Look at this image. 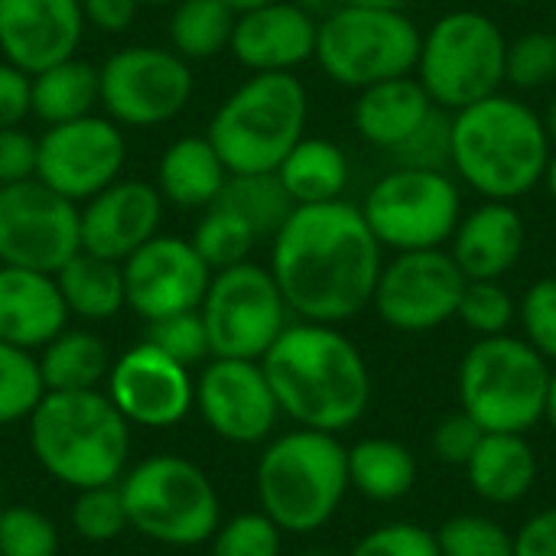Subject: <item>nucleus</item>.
<instances>
[{
  "label": "nucleus",
  "mask_w": 556,
  "mask_h": 556,
  "mask_svg": "<svg viewBox=\"0 0 556 556\" xmlns=\"http://www.w3.org/2000/svg\"><path fill=\"white\" fill-rule=\"evenodd\" d=\"M544 124H547V134H551V140H554V147H556V98L551 101V111H547Z\"/></svg>",
  "instance_id": "bf43d9fd"
},
{
  "label": "nucleus",
  "mask_w": 556,
  "mask_h": 556,
  "mask_svg": "<svg viewBox=\"0 0 556 556\" xmlns=\"http://www.w3.org/2000/svg\"><path fill=\"white\" fill-rule=\"evenodd\" d=\"M420 26L404 10L342 3L319 20L316 62L342 88L414 75L420 55Z\"/></svg>",
  "instance_id": "9d476101"
},
{
  "label": "nucleus",
  "mask_w": 556,
  "mask_h": 556,
  "mask_svg": "<svg viewBox=\"0 0 556 556\" xmlns=\"http://www.w3.org/2000/svg\"><path fill=\"white\" fill-rule=\"evenodd\" d=\"M303 556H326V554H303Z\"/></svg>",
  "instance_id": "0e129e2a"
},
{
  "label": "nucleus",
  "mask_w": 556,
  "mask_h": 556,
  "mask_svg": "<svg viewBox=\"0 0 556 556\" xmlns=\"http://www.w3.org/2000/svg\"><path fill=\"white\" fill-rule=\"evenodd\" d=\"M101 108L121 127H156L179 117L192 98L189 62L169 46H124L98 65Z\"/></svg>",
  "instance_id": "ddd939ff"
},
{
  "label": "nucleus",
  "mask_w": 556,
  "mask_h": 556,
  "mask_svg": "<svg viewBox=\"0 0 556 556\" xmlns=\"http://www.w3.org/2000/svg\"><path fill=\"white\" fill-rule=\"evenodd\" d=\"M257 241L261 238L254 235V228L218 202L202 212V218L195 222V231L189 238V244L195 248V254L205 261V267L212 274L235 267V264H244Z\"/></svg>",
  "instance_id": "f704fd0d"
},
{
  "label": "nucleus",
  "mask_w": 556,
  "mask_h": 556,
  "mask_svg": "<svg viewBox=\"0 0 556 556\" xmlns=\"http://www.w3.org/2000/svg\"><path fill=\"white\" fill-rule=\"evenodd\" d=\"M143 342L156 345L163 355H169L173 362H179L186 368L202 365V362L212 358L208 332H205V323H202V313L199 309L173 313V316H163V319L147 323Z\"/></svg>",
  "instance_id": "a19ab883"
},
{
  "label": "nucleus",
  "mask_w": 556,
  "mask_h": 556,
  "mask_svg": "<svg viewBox=\"0 0 556 556\" xmlns=\"http://www.w3.org/2000/svg\"><path fill=\"white\" fill-rule=\"evenodd\" d=\"M345 3H358V7H381V10H404L407 0H345Z\"/></svg>",
  "instance_id": "4d7b16f0"
},
{
  "label": "nucleus",
  "mask_w": 556,
  "mask_h": 556,
  "mask_svg": "<svg viewBox=\"0 0 556 556\" xmlns=\"http://www.w3.org/2000/svg\"><path fill=\"white\" fill-rule=\"evenodd\" d=\"M163 195L143 179H114L108 189L78 205L81 251L124 264L137 248L160 235Z\"/></svg>",
  "instance_id": "aec40b11"
},
{
  "label": "nucleus",
  "mask_w": 556,
  "mask_h": 556,
  "mask_svg": "<svg viewBox=\"0 0 556 556\" xmlns=\"http://www.w3.org/2000/svg\"><path fill=\"white\" fill-rule=\"evenodd\" d=\"M218 205L244 218L257 238H274L296 208L277 173H231L218 195Z\"/></svg>",
  "instance_id": "72a5a7b5"
},
{
  "label": "nucleus",
  "mask_w": 556,
  "mask_h": 556,
  "mask_svg": "<svg viewBox=\"0 0 556 556\" xmlns=\"http://www.w3.org/2000/svg\"><path fill=\"white\" fill-rule=\"evenodd\" d=\"M235 13H244V10H254V7H264V3H274V0H225Z\"/></svg>",
  "instance_id": "13d9d810"
},
{
  "label": "nucleus",
  "mask_w": 556,
  "mask_h": 556,
  "mask_svg": "<svg viewBox=\"0 0 556 556\" xmlns=\"http://www.w3.org/2000/svg\"><path fill=\"white\" fill-rule=\"evenodd\" d=\"M502 3H511V7H528V3H538V0H502Z\"/></svg>",
  "instance_id": "680f3d73"
},
{
  "label": "nucleus",
  "mask_w": 556,
  "mask_h": 556,
  "mask_svg": "<svg viewBox=\"0 0 556 556\" xmlns=\"http://www.w3.org/2000/svg\"><path fill=\"white\" fill-rule=\"evenodd\" d=\"M85 26H94L98 33H127L130 23L137 20L140 3L137 0H78Z\"/></svg>",
  "instance_id": "603ef678"
},
{
  "label": "nucleus",
  "mask_w": 556,
  "mask_h": 556,
  "mask_svg": "<svg viewBox=\"0 0 556 556\" xmlns=\"http://www.w3.org/2000/svg\"><path fill=\"white\" fill-rule=\"evenodd\" d=\"M479 440H482V427H479L469 414L456 410V414H446V417L433 427L430 450H433L437 463L453 466V469H463V466L469 463V456L476 453Z\"/></svg>",
  "instance_id": "de8ad7c7"
},
{
  "label": "nucleus",
  "mask_w": 556,
  "mask_h": 556,
  "mask_svg": "<svg viewBox=\"0 0 556 556\" xmlns=\"http://www.w3.org/2000/svg\"><path fill=\"white\" fill-rule=\"evenodd\" d=\"M466 277L446 248L397 251L384 261L371 309L378 319L404 336H424L456 319Z\"/></svg>",
  "instance_id": "4468645a"
},
{
  "label": "nucleus",
  "mask_w": 556,
  "mask_h": 556,
  "mask_svg": "<svg viewBox=\"0 0 556 556\" xmlns=\"http://www.w3.org/2000/svg\"><path fill=\"white\" fill-rule=\"evenodd\" d=\"M544 424L556 433V365L551 371V388H547V410H544Z\"/></svg>",
  "instance_id": "5fc2aeb1"
},
{
  "label": "nucleus",
  "mask_w": 556,
  "mask_h": 556,
  "mask_svg": "<svg viewBox=\"0 0 556 556\" xmlns=\"http://www.w3.org/2000/svg\"><path fill=\"white\" fill-rule=\"evenodd\" d=\"M195 410L218 440L235 446L267 443L283 417L261 362L248 358H208L195 378Z\"/></svg>",
  "instance_id": "f3484780"
},
{
  "label": "nucleus",
  "mask_w": 556,
  "mask_h": 556,
  "mask_svg": "<svg viewBox=\"0 0 556 556\" xmlns=\"http://www.w3.org/2000/svg\"><path fill=\"white\" fill-rule=\"evenodd\" d=\"M199 313L208 332L212 358L261 362L290 326V306L270 267L254 261L215 270Z\"/></svg>",
  "instance_id": "f8f14e48"
},
{
  "label": "nucleus",
  "mask_w": 556,
  "mask_h": 556,
  "mask_svg": "<svg viewBox=\"0 0 556 556\" xmlns=\"http://www.w3.org/2000/svg\"><path fill=\"white\" fill-rule=\"evenodd\" d=\"M36 176V137L23 127L0 130V186H13Z\"/></svg>",
  "instance_id": "09e8293b"
},
{
  "label": "nucleus",
  "mask_w": 556,
  "mask_h": 556,
  "mask_svg": "<svg viewBox=\"0 0 556 556\" xmlns=\"http://www.w3.org/2000/svg\"><path fill=\"white\" fill-rule=\"evenodd\" d=\"M456 319L476 336H505L518 323V300L502 287V280H466Z\"/></svg>",
  "instance_id": "4c0bfd02"
},
{
  "label": "nucleus",
  "mask_w": 556,
  "mask_h": 556,
  "mask_svg": "<svg viewBox=\"0 0 556 556\" xmlns=\"http://www.w3.org/2000/svg\"><path fill=\"white\" fill-rule=\"evenodd\" d=\"M104 394L130 427L169 430L195 410V378L150 342H137L111 362Z\"/></svg>",
  "instance_id": "a211bd4d"
},
{
  "label": "nucleus",
  "mask_w": 556,
  "mask_h": 556,
  "mask_svg": "<svg viewBox=\"0 0 556 556\" xmlns=\"http://www.w3.org/2000/svg\"><path fill=\"white\" fill-rule=\"evenodd\" d=\"M554 140L544 117L511 94H489L453 111L450 166L482 199L515 202L541 186Z\"/></svg>",
  "instance_id": "7ed1b4c3"
},
{
  "label": "nucleus",
  "mask_w": 556,
  "mask_h": 556,
  "mask_svg": "<svg viewBox=\"0 0 556 556\" xmlns=\"http://www.w3.org/2000/svg\"><path fill=\"white\" fill-rule=\"evenodd\" d=\"M72 528L81 541L88 544H111L117 541L124 531H130L127 521V508H124V495L121 485H94V489H81L75 492L72 502Z\"/></svg>",
  "instance_id": "58836bf2"
},
{
  "label": "nucleus",
  "mask_w": 556,
  "mask_h": 556,
  "mask_svg": "<svg viewBox=\"0 0 556 556\" xmlns=\"http://www.w3.org/2000/svg\"><path fill=\"white\" fill-rule=\"evenodd\" d=\"M59 528L33 505H7L0 511V556H55Z\"/></svg>",
  "instance_id": "ea45409f"
},
{
  "label": "nucleus",
  "mask_w": 556,
  "mask_h": 556,
  "mask_svg": "<svg viewBox=\"0 0 556 556\" xmlns=\"http://www.w3.org/2000/svg\"><path fill=\"white\" fill-rule=\"evenodd\" d=\"M433 108L437 104L417 75H401L362 88L352 104V124L365 143L391 153L427 121Z\"/></svg>",
  "instance_id": "a878e982"
},
{
  "label": "nucleus",
  "mask_w": 556,
  "mask_h": 556,
  "mask_svg": "<svg viewBox=\"0 0 556 556\" xmlns=\"http://www.w3.org/2000/svg\"><path fill=\"white\" fill-rule=\"evenodd\" d=\"M554 365L521 336L476 339L456 368L459 410L482 433H531L544 424Z\"/></svg>",
  "instance_id": "0eeeda50"
},
{
  "label": "nucleus",
  "mask_w": 556,
  "mask_h": 556,
  "mask_svg": "<svg viewBox=\"0 0 556 556\" xmlns=\"http://www.w3.org/2000/svg\"><path fill=\"white\" fill-rule=\"evenodd\" d=\"M0 511H3V508H0Z\"/></svg>",
  "instance_id": "69168bd1"
},
{
  "label": "nucleus",
  "mask_w": 556,
  "mask_h": 556,
  "mask_svg": "<svg viewBox=\"0 0 556 556\" xmlns=\"http://www.w3.org/2000/svg\"><path fill=\"white\" fill-rule=\"evenodd\" d=\"M121 270L127 306L143 323L199 309L212 280V270L195 248L173 235H153L121 264Z\"/></svg>",
  "instance_id": "6ab92c4d"
},
{
  "label": "nucleus",
  "mask_w": 556,
  "mask_h": 556,
  "mask_svg": "<svg viewBox=\"0 0 556 556\" xmlns=\"http://www.w3.org/2000/svg\"><path fill=\"white\" fill-rule=\"evenodd\" d=\"M124 163L127 140L121 124L108 114H85L78 121L52 124L42 137H36V179L75 205L121 179Z\"/></svg>",
  "instance_id": "dca6fc26"
},
{
  "label": "nucleus",
  "mask_w": 556,
  "mask_h": 556,
  "mask_svg": "<svg viewBox=\"0 0 556 556\" xmlns=\"http://www.w3.org/2000/svg\"><path fill=\"white\" fill-rule=\"evenodd\" d=\"M381 248L427 251L446 248L459 218L463 192L446 169L394 166L384 173L358 205Z\"/></svg>",
  "instance_id": "9b49d317"
},
{
  "label": "nucleus",
  "mask_w": 556,
  "mask_h": 556,
  "mask_svg": "<svg viewBox=\"0 0 556 556\" xmlns=\"http://www.w3.org/2000/svg\"><path fill=\"white\" fill-rule=\"evenodd\" d=\"M39 375L46 391H101L111 371V352L91 329H62L39 349Z\"/></svg>",
  "instance_id": "2f4dec72"
},
{
  "label": "nucleus",
  "mask_w": 556,
  "mask_h": 556,
  "mask_svg": "<svg viewBox=\"0 0 556 556\" xmlns=\"http://www.w3.org/2000/svg\"><path fill=\"white\" fill-rule=\"evenodd\" d=\"M521 339L556 365V277L534 280L518 300Z\"/></svg>",
  "instance_id": "c03bdc74"
},
{
  "label": "nucleus",
  "mask_w": 556,
  "mask_h": 556,
  "mask_svg": "<svg viewBox=\"0 0 556 556\" xmlns=\"http://www.w3.org/2000/svg\"><path fill=\"white\" fill-rule=\"evenodd\" d=\"M68 323L55 274L0 264V342L39 352Z\"/></svg>",
  "instance_id": "b1692460"
},
{
  "label": "nucleus",
  "mask_w": 556,
  "mask_h": 556,
  "mask_svg": "<svg viewBox=\"0 0 556 556\" xmlns=\"http://www.w3.org/2000/svg\"><path fill=\"white\" fill-rule=\"evenodd\" d=\"M525 244V215L511 202L482 199L476 208L463 212L446 251L466 280H502L518 267Z\"/></svg>",
  "instance_id": "5701e85b"
},
{
  "label": "nucleus",
  "mask_w": 556,
  "mask_h": 556,
  "mask_svg": "<svg viewBox=\"0 0 556 556\" xmlns=\"http://www.w3.org/2000/svg\"><path fill=\"white\" fill-rule=\"evenodd\" d=\"M463 472L479 502L508 508L534 492L541 459L528 433H482Z\"/></svg>",
  "instance_id": "393cba45"
},
{
  "label": "nucleus",
  "mask_w": 556,
  "mask_h": 556,
  "mask_svg": "<svg viewBox=\"0 0 556 556\" xmlns=\"http://www.w3.org/2000/svg\"><path fill=\"white\" fill-rule=\"evenodd\" d=\"M208 544H212V556H280L283 531L257 508L218 525Z\"/></svg>",
  "instance_id": "79ce46f5"
},
{
  "label": "nucleus",
  "mask_w": 556,
  "mask_h": 556,
  "mask_svg": "<svg viewBox=\"0 0 556 556\" xmlns=\"http://www.w3.org/2000/svg\"><path fill=\"white\" fill-rule=\"evenodd\" d=\"M293 205H323L342 199L352 179L349 156L326 137H303L274 169Z\"/></svg>",
  "instance_id": "c85d7f7f"
},
{
  "label": "nucleus",
  "mask_w": 556,
  "mask_h": 556,
  "mask_svg": "<svg viewBox=\"0 0 556 556\" xmlns=\"http://www.w3.org/2000/svg\"><path fill=\"white\" fill-rule=\"evenodd\" d=\"M121 495L130 531L163 547L208 544L222 525V502L205 476L186 456L156 453L121 476Z\"/></svg>",
  "instance_id": "6e6552de"
},
{
  "label": "nucleus",
  "mask_w": 556,
  "mask_h": 556,
  "mask_svg": "<svg viewBox=\"0 0 556 556\" xmlns=\"http://www.w3.org/2000/svg\"><path fill=\"white\" fill-rule=\"evenodd\" d=\"M55 283H59L68 316H78L85 323L114 319L127 306L121 264L94 257L88 251H78L75 257H68L55 270Z\"/></svg>",
  "instance_id": "7c9ffc66"
},
{
  "label": "nucleus",
  "mask_w": 556,
  "mask_h": 556,
  "mask_svg": "<svg viewBox=\"0 0 556 556\" xmlns=\"http://www.w3.org/2000/svg\"><path fill=\"white\" fill-rule=\"evenodd\" d=\"M254 489L261 511L283 534H316L352 492L349 446L336 433L303 427L270 437L254 469Z\"/></svg>",
  "instance_id": "39448f33"
},
{
  "label": "nucleus",
  "mask_w": 556,
  "mask_h": 556,
  "mask_svg": "<svg viewBox=\"0 0 556 556\" xmlns=\"http://www.w3.org/2000/svg\"><path fill=\"white\" fill-rule=\"evenodd\" d=\"M319 20L296 0H274L235 16L231 55L251 72H296L316 55Z\"/></svg>",
  "instance_id": "4be33fe9"
},
{
  "label": "nucleus",
  "mask_w": 556,
  "mask_h": 556,
  "mask_svg": "<svg viewBox=\"0 0 556 556\" xmlns=\"http://www.w3.org/2000/svg\"><path fill=\"white\" fill-rule=\"evenodd\" d=\"M515 556H556V505L534 511L515 531Z\"/></svg>",
  "instance_id": "3c124183"
},
{
  "label": "nucleus",
  "mask_w": 556,
  "mask_h": 556,
  "mask_svg": "<svg viewBox=\"0 0 556 556\" xmlns=\"http://www.w3.org/2000/svg\"><path fill=\"white\" fill-rule=\"evenodd\" d=\"M433 534L440 556H515V534L489 515H453Z\"/></svg>",
  "instance_id": "e433bc0d"
},
{
  "label": "nucleus",
  "mask_w": 556,
  "mask_h": 556,
  "mask_svg": "<svg viewBox=\"0 0 556 556\" xmlns=\"http://www.w3.org/2000/svg\"><path fill=\"white\" fill-rule=\"evenodd\" d=\"M556 78V33L551 29H534L508 42L505 55V81L515 88H544Z\"/></svg>",
  "instance_id": "37998d69"
},
{
  "label": "nucleus",
  "mask_w": 556,
  "mask_h": 556,
  "mask_svg": "<svg viewBox=\"0 0 556 556\" xmlns=\"http://www.w3.org/2000/svg\"><path fill=\"white\" fill-rule=\"evenodd\" d=\"M29 117V75L13 62H0V130Z\"/></svg>",
  "instance_id": "8fccbe9b"
},
{
  "label": "nucleus",
  "mask_w": 556,
  "mask_h": 556,
  "mask_svg": "<svg viewBox=\"0 0 556 556\" xmlns=\"http://www.w3.org/2000/svg\"><path fill=\"white\" fill-rule=\"evenodd\" d=\"M235 16L225 0H179L169 13V49L186 62L215 59L231 42Z\"/></svg>",
  "instance_id": "473e14b6"
},
{
  "label": "nucleus",
  "mask_w": 556,
  "mask_h": 556,
  "mask_svg": "<svg viewBox=\"0 0 556 556\" xmlns=\"http://www.w3.org/2000/svg\"><path fill=\"white\" fill-rule=\"evenodd\" d=\"M261 368L293 427L339 437L362 424L371 407L368 362L339 326L290 319Z\"/></svg>",
  "instance_id": "f03ea898"
},
{
  "label": "nucleus",
  "mask_w": 556,
  "mask_h": 556,
  "mask_svg": "<svg viewBox=\"0 0 556 556\" xmlns=\"http://www.w3.org/2000/svg\"><path fill=\"white\" fill-rule=\"evenodd\" d=\"M554 33H556V7H554Z\"/></svg>",
  "instance_id": "e2e57ef3"
},
{
  "label": "nucleus",
  "mask_w": 556,
  "mask_h": 556,
  "mask_svg": "<svg viewBox=\"0 0 556 556\" xmlns=\"http://www.w3.org/2000/svg\"><path fill=\"white\" fill-rule=\"evenodd\" d=\"M541 186L547 189V195L556 202V150L551 153V160H547V169H544V179H541Z\"/></svg>",
  "instance_id": "6e6d98bb"
},
{
  "label": "nucleus",
  "mask_w": 556,
  "mask_h": 556,
  "mask_svg": "<svg viewBox=\"0 0 556 556\" xmlns=\"http://www.w3.org/2000/svg\"><path fill=\"white\" fill-rule=\"evenodd\" d=\"M26 424L39 469L72 492L114 485L130 466V424L104 391H46Z\"/></svg>",
  "instance_id": "20e7f679"
},
{
  "label": "nucleus",
  "mask_w": 556,
  "mask_h": 556,
  "mask_svg": "<svg viewBox=\"0 0 556 556\" xmlns=\"http://www.w3.org/2000/svg\"><path fill=\"white\" fill-rule=\"evenodd\" d=\"M349 556H440L437 534L417 521H388L355 541Z\"/></svg>",
  "instance_id": "49530a36"
},
{
  "label": "nucleus",
  "mask_w": 556,
  "mask_h": 556,
  "mask_svg": "<svg viewBox=\"0 0 556 556\" xmlns=\"http://www.w3.org/2000/svg\"><path fill=\"white\" fill-rule=\"evenodd\" d=\"M306 85L293 72H264L218 104L205 137L228 173H274L306 137Z\"/></svg>",
  "instance_id": "423d86ee"
},
{
  "label": "nucleus",
  "mask_w": 556,
  "mask_h": 556,
  "mask_svg": "<svg viewBox=\"0 0 556 556\" xmlns=\"http://www.w3.org/2000/svg\"><path fill=\"white\" fill-rule=\"evenodd\" d=\"M98 104H101L98 65L78 55H68L29 75V114L39 117L46 127L94 114Z\"/></svg>",
  "instance_id": "c756f323"
},
{
  "label": "nucleus",
  "mask_w": 556,
  "mask_h": 556,
  "mask_svg": "<svg viewBox=\"0 0 556 556\" xmlns=\"http://www.w3.org/2000/svg\"><path fill=\"white\" fill-rule=\"evenodd\" d=\"M306 13H313L316 20H323V16H329L332 10H339L345 0H296Z\"/></svg>",
  "instance_id": "864d4df0"
},
{
  "label": "nucleus",
  "mask_w": 556,
  "mask_h": 556,
  "mask_svg": "<svg viewBox=\"0 0 556 556\" xmlns=\"http://www.w3.org/2000/svg\"><path fill=\"white\" fill-rule=\"evenodd\" d=\"M81 251L78 205L46 182L0 186V264L55 274Z\"/></svg>",
  "instance_id": "2eb2a0df"
},
{
  "label": "nucleus",
  "mask_w": 556,
  "mask_h": 556,
  "mask_svg": "<svg viewBox=\"0 0 556 556\" xmlns=\"http://www.w3.org/2000/svg\"><path fill=\"white\" fill-rule=\"evenodd\" d=\"M46 384L33 352L0 342V427L29 420L42 401Z\"/></svg>",
  "instance_id": "c9c22d12"
},
{
  "label": "nucleus",
  "mask_w": 556,
  "mask_h": 556,
  "mask_svg": "<svg viewBox=\"0 0 556 556\" xmlns=\"http://www.w3.org/2000/svg\"><path fill=\"white\" fill-rule=\"evenodd\" d=\"M508 39L482 10H450L424 36L417 81L443 111H459L495 94L505 81Z\"/></svg>",
  "instance_id": "1a4fd4ad"
},
{
  "label": "nucleus",
  "mask_w": 556,
  "mask_h": 556,
  "mask_svg": "<svg viewBox=\"0 0 556 556\" xmlns=\"http://www.w3.org/2000/svg\"><path fill=\"white\" fill-rule=\"evenodd\" d=\"M450 143H453V114L433 108L427 121L397 150H391V156L397 166H410V169H446Z\"/></svg>",
  "instance_id": "a18cd8bd"
},
{
  "label": "nucleus",
  "mask_w": 556,
  "mask_h": 556,
  "mask_svg": "<svg viewBox=\"0 0 556 556\" xmlns=\"http://www.w3.org/2000/svg\"><path fill=\"white\" fill-rule=\"evenodd\" d=\"M81 36L78 0H0V52L26 75L78 55Z\"/></svg>",
  "instance_id": "412c9836"
},
{
  "label": "nucleus",
  "mask_w": 556,
  "mask_h": 556,
  "mask_svg": "<svg viewBox=\"0 0 556 556\" xmlns=\"http://www.w3.org/2000/svg\"><path fill=\"white\" fill-rule=\"evenodd\" d=\"M420 476L417 456L407 443L391 437H365L349 446V485L368 502L391 505L414 492Z\"/></svg>",
  "instance_id": "cd10ccee"
},
{
  "label": "nucleus",
  "mask_w": 556,
  "mask_h": 556,
  "mask_svg": "<svg viewBox=\"0 0 556 556\" xmlns=\"http://www.w3.org/2000/svg\"><path fill=\"white\" fill-rule=\"evenodd\" d=\"M270 241V274L290 316L342 326L371 306L384 257L358 205H296Z\"/></svg>",
  "instance_id": "f257e3e1"
},
{
  "label": "nucleus",
  "mask_w": 556,
  "mask_h": 556,
  "mask_svg": "<svg viewBox=\"0 0 556 556\" xmlns=\"http://www.w3.org/2000/svg\"><path fill=\"white\" fill-rule=\"evenodd\" d=\"M228 176L208 137H179L160 156L156 189L176 208H208L218 202Z\"/></svg>",
  "instance_id": "bb28decb"
},
{
  "label": "nucleus",
  "mask_w": 556,
  "mask_h": 556,
  "mask_svg": "<svg viewBox=\"0 0 556 556\" xmlns=\"http://www.w3.org/2000/svg\"><path fill=\"white\" fill-rule=\"evenodd\" d=\"M140 7H176L179 0H137Z\"/></svg>",
  "instance_id": "052dcab7"
}]
</instances>
